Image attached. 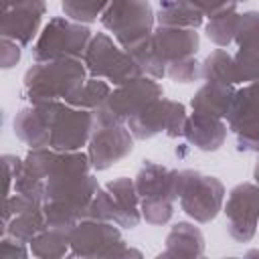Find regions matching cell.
I'll return each mask as SVG.
<instances>
[{
    "instance_id": "1",
    "label": "cell",
    "mask_w": 259,
    "mask_h": 259,
    "mask_svg": "<svg viewBox=\"0 0 259 259\" xmlns=\"http://www.w3.org/2000/svg\"><path fill=\"white\" fill-rule=\"evenodd\" d=\"M24 95L30 103L59 101L65 103L87 81V67L81 59H55L34 63L24 73Z\"/></svg>"
},
{
    "instance_id": "2",
    "label": "cell",
    "mask_w": 259,
    "mask_h": 259,
    "mask_svg": "<svg viewBox=\"0 0 259 259\" xmlns=\"http://www.w3.org/2000/svg\"><path fill=\"white\" fill-rule=\"evenodd\" d=\"M136 188L140 194V210L142 219L150 225H166L174 214L176 184H174V170L166 166L146 160L136 176Z\"/></svg>"
},
{
    "instance_id": "3",
    "label": "cell",
    "mask_w": 259,
    "mask_h": 259,
    "mask_svg": "<svg viewBox=\"0 0 259 259\" xmlns=\"http://www.w3.org/2000/svg\"><path fill=\"white\" fill-rule=\"evenodd\" d=\"M174 184L182 212L196 223H210L223 210L225 186L219 178L198 170H174Z\"/></svg>"
},
{
    "instance_id": "4",
    "label": "cell",
    "mask_w": 259,
    "mask_h": 259,
    "mask_svg": "<svg viewBox=\"0 0 259 259\" xmlns=\"http://www.w3.org/2000/svg\"><path fill=\"white\" fill-rule=\"evenodd\" d=\"M134 136L125 121L113 117L105 109L93 111V130L87 144V154L93 170H107L134 150Z\"/></svg>"
},
{
    "instance_id": "5",
    "label": "cell",
    "mask_w": 259,
    "mask_h": 259,
    "mask_svg": "<svg viewBox=\"0 0 259 259\" xmlns=\"http://www.w3.org/2000/svg\"><path fill=\"white\" fill-rule=\"evenodd\" d=\"M105 30H109L117 45L130 51L154 32L156 14L148 0H111L99 16Z\"/></svg>"
},
{
    "instance_id": "6",
    "label": "cell",
    "mask_w": 259,
    "mask_h": 259,
    "mask_svg": "<svg viewBox=\"0 0 259 259\" xmlns=\"http://www.w3.org/2000/svg\"><path fill=\"white\" fill-rule=\"evenodd\" d=\"M91 36L93 34L85 24L67 16H55L38 32V38L30 49L32 59L38 63L55 59H81L91 42Z\"/></svg>"
},
{
    "instance_id": "7",
    "label": "cell",
    "mask_w": 259,
    "mask_h": 259,
    "mask_svg": "<svg viewBox=\"0 0 259 259\" xmlns=\"http://www.w3.org/2000/svg\"><path fill=\"white\" fill-rule=\"evenodd\" d=\"M83 63L89 77L107 79L115 87L142 75L134 57L123 47H117L105 32H97L91 36V42L83 55Z\"/></svg>"
},
{
    "instance_id": "8",
    "label": "cell",
    "mask_w": 259,
    "mask_h": 259,
    "mask_svg": "<svg viewBox=\"0 0 259 259\" xmlns=\"http://www.w3.org/2000/svg\"><path fill=\"white\" fill-rule=\"evenodd\" d=\"M115 223L83 219L79 221L71 233V255L75 257H142L140 251L125 247V241Z\"/></svg>"
},
{
    "instance_id": "9",
    "label": "cell",
    "mask_w": 259,
    "mask_h": 259,
    "mask_svg": "<svg viewBox=\"0 0 259 259\" xmlns=\"http://www.w3.org/2000/svg\"><path fill=\"white\" fill-rule=\"evenodd\" d=\"M186 117H188L186 107L180 101L160 97V99H154L152 103H148L136 115H132L125 121V125L130 127V132L136 140H150L162 132L168 138H178V136H182Z\"/></svg>"
},
{
    "instance_id": "10",
    "label": "cell",
    "mask_w": 259,
    "mask_h": 259,
    "mask_svg": "<svg viewBox=\"0 0 259 259\" xmlns=\"http://www.w3.org/2000/svg\"><path fill=\"white\" fill-rule=\"evenodd\" d=\"M227 125L237 138L239 152H259V81L235 91Z\"/></svg>"
},
{
    "instance_id": "11",
    "label": "cell",
    "mask_w": 259,
    "mask_h": 259,
    "mask_svg": "<svg viewBox=\"0 0 259 259\" xmlns=\"http://www.w3.org/2000/svg\"><path fill=\"white\" fill-rule=\"evenodd\" d=\"M93 130V111L73 107L69 103L57 101L53 123H51V138L49 148L59 152H75L89 144Z\"/></svg>"
},
{
    "instance_id": "12",
    "label": "cell",
    "mask_w": 259,
    "mask_h": 259,
    "mask_svg": "<svg viewBox=\"0 0 259 259\" xmlns=\"http://www.w3.org/2000/svg\"><path fill=\"white\" fill-rule=\"evenodd\" d=\"M225 214L229 235L239 243L251 241L257 233L259 223V186L253 182L237 184L229 192Z\"/></svg>"
},
{
    "instance_id": "13",
    "label": "cell",
    "mask_w": 259,
    "mask_h": 259,
    "mask_svg": "<svg viewBox=\"0 0 259 259\" xmlns=\"http://www.w3.org/2000/svg\"><path fill=\"white\" fill-rule=\"evenodd\" d=\"M162 95H164V89L156 79L148 75H140L123 85H117L109 93L101 109H105L107 113H111L121 121H127L132 115H136L148 103H152L154 99H160Z\"/></svg>"
},
{
    "instance_id": "14",
    "label": "cell",
    "mask_w": 259,
    "mask_h": 259,
    "mask_svg": "<svg viewBox=\"0 0 259 259\" xmlns=\"http://www.w3.org/2000/svg\"><path fill=\"white\" fill-rule=\"evenodd\" d=\"M45 12H47L45 0L16 2L14 6L2 10V22H0L2 36L12 38L18 45H30L40 28Z\"/></svg>"
},
{
    "instance_id": "15",
    "label": "cell",
    "mask_w": 259,
    "mask_h": 259,
    "mask_svg": "<svg viewBox=\"0 0 259 259\" xmlns=\"http://www.w3.org/2000/svg\"><path fill=\"white\" fill-rule=\"evenodd\" d=\"M55 105L57 101H45L22 107L12 121L14 136L28 148H49Z\"/></svg>"
},
{
    "instance_id": "16",
    "label": "cell",
    "mask_w": 259,
    "mask_h": 259,
    "mask_svg": "<svg viewBox=\"0 0 259 259\" xmlns=\"http://www.w3.org/2000/svg\"><path fill=\"white\" fill-rule=\"evenodd\" d=\"M152 47L160 61L168 67L174 61L196 57V51L200 47V36L196 28H180V26H164L158 24V28L152 32Z\"/></svg>"
},
{
    "instance_id": "17",
    "label": "cell",
    "mask_w": 259,
    "mask_h": 259,
    "mask_svg": "<svg viewBox=\"0 0 259 259\" xmlns=\"http://www.w3.org/2000/svg\"><path fill=\"white\" fill-rule=\"evenodd\" d=\"M227 130L229 125L221 117L192 111L184 121L182 138L200 152H217L227 140Z\"/></svg>"
},
{
    "instance_id": "18",
    "label": "cell",
    "mask_w": 259,
    "mask_h": 259,
    "mask_svg": "<svg viewBox=\"0 0 259 259\" xmlns=\"http://www.w3.org/2000/svg\"><path fill=\"white\" fill-rule=\"evenodd\" d=\"M235 87L229 83H204L190 99V107L194 113L202 115H212V117H227L233 97H235Z\"/></svg>"
},
{
    "instance_id": "19",
    "label": "cell",
    "mask_w": 259,
    "mask_h": 259,
    "mask_svg": "<svg viewBox=\"0 0 259 259\" xmlns=\"http://www.w3.org/2000/svg\"><path fill=\"white\" fill-rule=\"evenodd\" d=\"M204 255V237L198 227L178 221L172 225L166 237V249L158 255L162 257H200Z\"/></svg>"
},
{
    "instance_id": "20",
    "label": "cell",
    "mask_w": 259,
    "mask_h": 259,
    "mask_svg": "<svg viewBox=\"0 0 259 259\" xmlns=\"http://www.w3.org/2000/svg\"><path fill=\"white\" fill-rule=\"evenodd\" d=\"M105 188L111 192L117 206L121 208L123 219H125V229L138 227L142 221V210H140V194L136 188V180L127 176H119V178L109 180Z\"/></svg>"
},
{
    "instance_id": "21",
    "label": "cell",
    "mask_w": 259,
    "mask_h": 259,
    "mask_svg": "<svg viewBox=\"0 0 259 259\" xmlns=\"http://www.w3.org/2000/svg\"><path fill=\"white\" fill-rule=\"evenodd\" d=\"M237 20H239V12H237V4L233 2H225L219 10H214L208 16V22L204 26L206 38L210 42H214L217 47H229L235 38V28H237Z\"/></svg>"
},
{
    "instance_id": "22",
    "label": "cell",
    "mask_w": 259,
    "mask_h": 259,
    "mask_svg": "<svg viewBox=\"0 0 259 259\" xmlns=\"http://www.w3.org/2000/svg\"><path fill=\"white\" fill-rule=\"evenodd\" d=\"M47 229V219H45V212L42 208L38 210H26V212H18L14 214L8 225L2 227L0 235H10L22 243H30L38 233H42Z\"/></svg>"
},
{
    "instance_id": "23",
    "label": "cell",
    "mask_w": 259,
    "mask_h": 259,
    "mask_svg": "<svg viewBox=\"0 0 259 259\" xmlns=\"http://www.w3.org/2000/svg\"><path fill=\"white\" fill-rule=\"evenodd\" d=\"M200 77L206 83H237V73H235V59L229 55L225 49L212 51L202 63H200Z\"/></svg>"
},
{
    "instance_id": "24",
    "label": "cell",
    "mask_w": 259,
    "mask_h": 259,
    "mask_svg": "<svg viewBox=\"0 0 259 259\" xmlns=\"http://www.w3.org/2000/svg\"><path fill=\"white\" fill-rule=\"evenodd\" d=\"M69 251H71L69 233H67V231H61V229L47 227L42 233H38V235L30 241V253H32L34 257H40V259L65 257Z\"/></svg>"
},
{
    "instance_id": "25",
    "label": "cell",
    "mask_w": 259,
    "mask_h": 259,
    "mask_svg": "<svg viewBox=\"0 0 259 259\" xmlns=\"http://www.w3.org/2000/svg\"><path fill=\"white\" fill-rule=\"evenodd\" d=\"M237 83H253L259 81V34L243 45L233 55Z\"/></svg>"
},
{
    "instance_id": "26",
    "label": "cell",
    "mask_w": 259,
    "mask_h": 259,
    "mask_svg": "<svg viewBox=\"0 0 259 259\" xmlns=\"http://www.w3.org/2000/svg\"><path fill=\"white\" fill-rule=\"evenodd\" d=\"M109 93H111L109 83L91 77V79H87V81L83 83V87H81L67 103L73 105V107H81V109H91V111H95V109H101V107L105 105Z\"/></svg>"
},
{
    "instance_id": "27",
    "label": "cell",
    "mask_w": 259,
    "mask_h": 259,
    "mask_svg": "<svg viewBox=\"0 0 259 259\" xmlns=\"http://www.w3.org/2000/svg\"><path fill=\"white\" fill-rule=\"evenodd\" d=\"M152 36V34H150ZM146 38L142 42H138L136 47H132L127 53L134 57V61L138 63L142 75H148L152 79H162L166 77V65L160 61V57L156 55L154 47H152V38Z\"/></svg>"
},
{
    "instance_id": "28",
    "label": "cell",
    "mask_w": 259,
    "mask_h": 259,
    "mask_svg": "<svg viewBox=\"0 0 259 259\" xmlns=\"http://www.w3.org/2000/svg\"><path fill=\"white\" fill-rule=\"evenodd\" d=\"M89 219H97V221H109V223H115L117 227H123L125 229V219H123V212L121 208L117 206L115 198L111 196V192L107 188H99L97 194L93 196L91 204H89V212H87Z\"/></svg>"
},
{
    "instance_id": "29",
    "label": "cell",
    "mask_w": 259,
    "mask_h": 259,
    "mask_svg": "<svg viewBox=\"0 0 259 259\" xmlns=\"http://www.w3.org/2000/svg\"><path fill=\"white\" fill-rule=\"evenodd\" d=\"M111 0H61V8L67 18L75 22H95L103 14Z\"/></svg>"
},
{
    "instance_id": "30",
    "label": "cell",
    "mask_w": 259,
    "mask_h": 259,
    "mask_svg": "<svg viewBox=\"0 0 259 259\" xmlns=\"http://www.w3.org/2000/svg\"><path fill=\"white\" fill-rule=\"evenodd\" d=\"M158 24L164 26H180V28H198L204 16L192 6H178V8H160L156 12Z\"/></svg>"
},
{
    "instance_id": "31",
    "label": "cell",
    "mask_w": 259,
    "mask_h": 259,
    "mask_svg": "<svg viewBox=\"0 0 259 259\" xmlns=\"http://www.w3.org/2000/svg\"><path fill=\"white\" fill-rule=\"evenodd\" d=\"M166 77H170L174 83H192L200 77V63L196 61V57L174 61L166 67Z\"/></svg>"
},
{
    "instance_id": "32",
    "label": "cell",
    "mask_w": 259,
    "mask_h": 259,
    "mask_svg": "<svg viewBox=\"0 0 259 259\" xmlns=\"http://www.w3.org/2000/svg\"><path fill=\"white\" fill-rule=\"evenodd\" d=\"M257 34H259V12L257 10H249V12L239 14L233 42H237V47H239V45L255 38Z\"/></svg>"
},
{
    "instance_id": "33",
    "label": "cell",
    "mask_w": 259,
    "mask_h": 259,
    "mask_svg": "<svg viewBox=\"0 0 259 259\" xmlns=\"http://www.w3.org/2000/svg\"><path fill=\"white\" fill-rule=\"evenodd\" d=\"M20 61V45L12 38L2 36L0 42V67L2 69H12Z\"/></svg>"
},
{
    "instance_id": "34",
    "label": "cell",
    "mask_w": 259,
    "mask_h": 259,
    "mask_svg": "<svg viewBox=\"0 0 259 259\" xmlns=\"http://www.w3.org/2000/svg\"><path fill=\"white\" fill-rule=\"evenodd\" d=\"M26 243L10 237V235H4L2 241H0V259H16V257H28V251L24 247Z\"/></svg>"
},
{
    "instance_id": "35",
    "label": "cell",
    "mask_w": 259,
    "mask_h": 259,
    "mask_svg": "<svg viewBox=\"0 0 259 259\" xmlns=\"http://www.w3.org/2000/svg\"><path fill=\"white\" fill-rule=\"evenodd\" d=\"M2 162H4V176H6V188H4V196H8L14 188V180H16V174L20 170V164L22 160L12 156V154H4L2 156Z\"/></svg>"
},
{
    "instance_id": "36",
    "label": "cell",
    "mask_w": 259,
    "mask_h": 259,
    "mask_svg": "<svg viewBox=\"0 0 259 259\" xmlns=\"http://www.w3.org/2000/svg\"><path fill=\"white\" fill-rule=\"evenodd\" d=\"M227 0H188L192 8H196L202 16H210L214 10H219Z\"/></svg>"
},
{
    "instance_id": "37",
    "label": "cell",
    "mask_w": 259,
    "mask_h": 259,
    "mask_svg": "<svg viewBox=\"0 0 259 259\" xmlns=\"http://www.w3.org/2000/svg\"><path fill=\"white\" fill-rule=\"evenodd\" d=\"M253 178H255V184L259 186V160H257V164H255V170H253Z\"/></svg>"
},
{
    "instance_id": "38",
    "label": "cell",
    "mask_w": 259,
    "mask_h": 259,
    "mask_svg": "<svg viewBox=\"0 0 259 259\" xmlns=\"http://www.w3.org/2000/svg\"><path fill=\"white\" fill-rule=\"evenodd\" d=\"M227 2H233V4H239V2H245V0H227Z\"/></svg>"
}]
</instances>
